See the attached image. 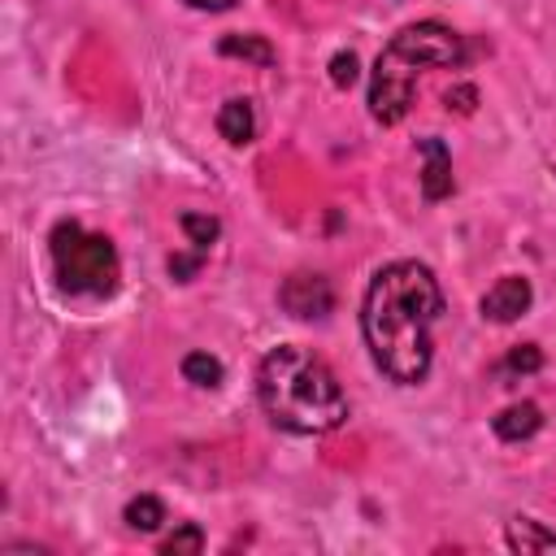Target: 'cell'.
I'll use <instances>...</instances> for the list:
<instances>
[{"label":"cell","mask_w":556,"mask_h":556,"mask_svg":"<svg viewBox=\"0 0 556 556\" xmlns=\"http://www.w3.org/2000/svg\"><path fill=\"white\" fill-rule=\"evenodd\" d=\"M439 313H443V291L426 265L391 261L374 274L361 304V330L374 365L391 382L417 387L430 374V361H434L430 330Z\"/></svg>","instance_id":"6da1fadb"},{"label":"cell","mask_w":556,"mask_h":556,"mask_svg":"<svg viewBox=\"0 0 556 556\" xmlns=\"http://www.w3.org/2000/svg\"><path fill=\"white\" fill-rule=\"evenodd\" d=\"M256 395L274 426L291 434H330L348 417V395L330 365L308 348L282 343L256 369Z\"/></svg>","instance_id":"7a4b0ae2"},{"label":"cell","mask_w":556,"mask_h":556,"mask_svg":"<svg viewBox=\"0 0 556 556\" xmlns=\"http://www.w3.org/2000/svg\"><path fill=\"white\" fill-rule=\"evenodd\" d=\"M52 269L74 295H109L117 287V252L104 235H87L78 222L52 226Z\"/></svg>","instance_id":"3957f363"},{"label":"cell","mask_w":556,"mask_h":556,"mask_svg":"<svg viewBox=\"0 0 556 556\" xmlns=\"http://www.w3.org/2000/svg\"><path fill=\"white\" fill-rule=\"evenodd\" d=\"M413 91H417V65L387 43L374 61V74H369V113H374V122H382V126L404 122V113L413 109Z\"/></svg>","instance_id":"277c9868"},{"label":"cell","mask_w":556,"mask_h":556,"mask_svg":"<svg viewBox=\"0 0 556 556\" xmlns=\"http://www.w3.org/2000/svg\"><path fill=\"white\" fill-rule=\"evenodd\" d=\"M391 48L400 56H408L413 65H460L465 61L460 35L452 26H443V22H413V26H404L391 39Z\"/></svg>","instance_id":"5b68a950"},{"label":"cell","mask_w":556,"mask_h":556,"mask_svg":"<svg viewBox=\"0 0 556 556\" xmlns=\"http://www.w3.org/2000/svg\"><path fill=\"white\" fill-rule=\"evenodd\" d=\"M278 304L300 317V321H313V317H326L334 308V291L321 274H291L282 287H278Z\"/></svg>","instance_id":"8992f818"},{"label":"cell","mask_w":556,"mask_h":556,"mask_svg":"<svg viewBox=\"0 0 556 556\" xmlns=\"http://www.w3.org/2000/svg\"><path fill=\"white\" fill-rule=\"evenodd\" d=\"M530 300H534L530 278L504 274V278L482 295V317H491V321H517V317L530 308Z\"/></svg>","instance_id":"52a82bcc"},{"label":"cell","mask_w":556,"mask_h":556,"mask_svg":"<svg viewBox=\"0 0 556 556\" xmlns=\"http://www.w3.org/2000/svg\"><path fill=\"white\" fill-rule=\"evenodd\" d=\"M421 156H426V169H421V195L426 200H443L452 195V152L443 139H417Z\"/></svg>","instance_id":"ba28073f"},{"label":"cell","mask_w":556,"mask_h":556,"mask_svg":"<svg viewBox=\"0 0 556 556\" xmlns=\"http://www.w3.org/2000/svg\"><path fill=\"white\" fill-rule=\"evenodd\" d=\"M539 426H543V413H539V404H530V400L508 404L504 413L491 417V430H495L504 443H521V439H530Z\"/></svg>","instance_id":"9c48e42d"},{"label":"cell","mask_w":556,"mask_h":556,"mask_svg":"<svg viewBox=\"0 0 556 556\" xmlns=\"http://www.w3.org/2000/svg\"><path fill=\"white\" fill-rule=\"evenodd\" d=\"M217 135L226 139V143H235V148H243V143H252V135H256V113H252V100H226L222 109H217Z\"/></svg>","instance_id":"30bf717a"},{"label":"cell","mask_w":556,"mask_h":556,"mask_svg":"<svg viewBox=\"0 0 556 556\" xmlns=\"http://www.w3.org/2000/svg\"><path fill=\"white\" fill-rule=\"evenodd\" d=\"M508 547L521 552V556L556 552V530H543L534 517H513V521H508Z\"/></svg>","instance_id":"8fae6325"},{"label":"cell","mask_w":556,"mask_h":556,"mask_svg":"<svg viewBox=\"0 0 556 556\" xmlns=\"http://www.w3.org/2000/svg\"><path fill=\"white\" fill-rule=\"evenodd\" d=\"M217 52H222V56H243V61H252V65H274V61H278L274 48H269L261 35H226V39L217 43Z\"/></svg>","instance_id":"7c38bea8"},{"label":"cell","mask_w":556,"mask_h":556,"mask_svg":"<svg viewBox=\"0 0 556 556\" xmlns=\"http://www.w3.org/2000/svg\"><path fill=\"white\" fill-rule=\"evenodd\" d=\"M161 521H165V504H161L156 495H135V500L126 504V526H130V530H143V534H148V530H156Z\"/></svg>","instance_id":"4fadbf2b"},{"label":"cell","mask_w":556,"mask_h":556,"mask_svg":"<svg viewBox=\"0 0 556 556\" xmlns=\"http://www.w3.org/2000/svg\"><path fill=\"white\" fill-rule=\"evenodd\" d=\"M182 378L195 387H217L222 382V361L208 352H187L182 356Z\"/></svg>","instance_id":"5bb4252c"},{"label":"cell","mask_w":556,"mask_h":556,"mask_svg":"<svg viewBox=\"0 0 556 556\" xmlns=\"http://www.w3.org/2000/svg\"><path fill=\"white\" fill-rule=\"evenodd\" d=\"M178 226L187 230V243L195 248V252H208L213 248V239H217V217H204V213H182L178 217Z\"/></svg>","instance_id":"9a60e30c"},{"label":"cell","mask_w":556,"mask_h":556,"mask_svg":"<svg viewBox=\"0 0 556 556\" xmlns=\"http://www.w3.org/2000/svg\"><path fill=\"white\" fill-rule=\"evenodd\" d=\"M200 547H204V534H200V526H195V521H182V526L161 543V552H165V556H195Z\"/></svg>","instance_id":"2e32d148"},{"label":"cell","mask_w":556,"mask_h":556,"mask_svg":"<svg viewBox=\"0 0 556 556\" xmlns=\"http://www.w3.org/2000/svg\"><path fill=\"white\" fill-rule=\"evenodd\" d=\"M539 365H543V352H539L534 343H521V348H513V352H508L504 374H534Z\"/></svg>","instance_id":"e0dca14e"},{"label":"cell","mask_w":556,"mask_h":556,"mask_svg":"<svg viewBox=\"0 0 556 556\" xmlns=\"http://www.w3.org/2000/svg\"><path fill=\"white\" fill-rule=\"evenodd\" d=\"M330 83L334 87H352L356 83V56L352 52H334L330 56Z\"/></svg>","instance_id":"ac0fdd59"},{"label":"cell","mask_w":556,"mask_h":556,"mask_svg":"<svg viewBox=\"0 0 556 556\" xmlns=\"http://www.w3.org/2000/svg\"><path fill=\"white\" fill-rule=\"evenodd\" d=\"M443 100H447V109H456V113H473V100H478V91L465 83V87H452Z\"/></svg>","instance_id":"d6986e66"},{"label":"cell","mask_w":556,"mask_h":556,"mask_svg":"<svg viewBox=\"0 0 556 556\" xmlns=\"http://www.w3.org/2000/svg\"><path fill=\"white\" fill-rule=\"evenodd\" d=\"M200 261H204V252H191V256H169V274H174L178 282H187V278L200 269Z\"/></svg>","instance_id":"ffe728a7"},{"label":"cell","mask_w":556,"mask_h":556,"mask_svg":"<svg viewBox=\"0 0 556 556\" xmlns=\"http://www.w3.org/2000/svg\"><path fill=\"white\" fill-rule=\"evenodd\" d=\"M191 9H213V13H222V9H230L235 0H187Z\"/></svg>","instance_id":"44dd1931"}]
</instances>
